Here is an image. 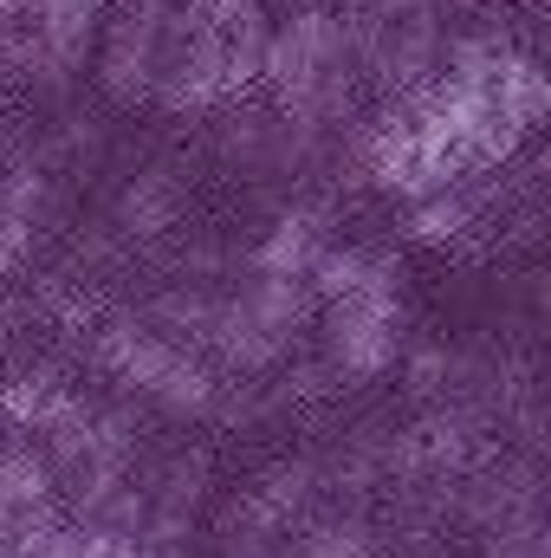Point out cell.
Here are the masks:
<instances>
[{
    "instance_id": "6da1fadb",
    "label": "cell",
    "mask_w": 551,
    "mask_h": 558,
    "mask_svg": "<svg viewBox=\"0 0 551 558\" xmlns=\"http://www.w3.org/2000/svg\"><path fill=\"white\" fill-rule=\"evenodd\" d=\"M396 325H403V292L396 267L370 274L357 292L325 299V357L344 377H377L396 357Z\"/></svg>"
},
{
    "instance_id": "7a4b0ae2",
    "label": "cell",
    "mask_w": 551,
    "mask_h": 558,
    "mask_svg": "<svg viewBox=\"0 0 551 558\" xmlns=\"http://www.w3.org/2000/svg\"><path fill=\"white\" fill-rule=\"evenodd\" d=\"M169 111H208L215 98H228L221 78V33H188V46H175L169 59H156V85H149Z\"/></svg>"
},
{
    "instance_id": "3957f363",
    "label": "cell",
    "mask_w": 551,
    "mask_h": 558,
    "mask_svg": "<svg viewBox=\"0 0 551 558\" xmlns=\"http://www.w3.org/2000/svg\"><path fill=\"white\" fill-rule=\"evenodd\" d=\"M487 98H493V111L500 118H513L526 137L546 124L551 111V78L539 72V59H526V52H500V65H493V78H487Z\"/></svg>"
},
{
    "instance_id": "277c9868",
    "label": "cell",
    "mask_w": 551,
    "mask_h": 558,
    "mask_svg": "<svg viewBox=\"0 0 551 558\" xmlns=\"http://www.w3.org/2000/svg\"><path fill=\"white\" fill-rule=\"evenodd\" d=\"M149 85H156V13H131L105 52V92L118 105H137Z\"/></svg>"
},
{
    "instance_id": "5b68a950",
    "label": "cell",
    "mask_w": 551,
    "mask_h": 558,
    "mask_svg": "<svg viewBox=\"0 0 551 558\" xmlns=\"http://www.w3.org/2000/svg\"><path fill=\"white\" fill-rule=\"evenodd\" d=\"M105 371L118 377V384H137V390H149L156 384V371L175 357V344L169 338H156V331H143L137 318H118L111 331H105Z\"/></svg>"
},
{
    "instance_id": "8992f818",
    "label": "cell",
    "mask_w": 551,
    "mask_h": 558,
    "mask_svg": "<svg viewBox=\"0 0 551 558\" xmlns=\"http://www.w3.org/2000/svg\"><path fill=\"white\" fill-rule=\"evenodd\" d=\"M59 487V468H52V454L26 435V428H13L7 441H0V507H20V500H46Z\"/></svg>"
},
{
    "instance_id": "52a82bcc",
    "label": "cell",
    "mask_w": 551,
    "mask_h": 558,
    "mask_svg": "<svg viewBox=\"0 0 551 558\" xmlns=\"http://www.w3.org/2000/svg\"><path fill=\"white\" fill-rule=\"evenodd\" d=\"M318 254H325V221L318 215H279L267 247L254 254V267L273 274V279H305Z\"/></svg>"
},
{
    "instance_id": "ba28073f",
    "label": "cell",
    "mask_w": 551,
    "mask_h": 558,
    "mask_svg": "<svg viewBox=\"0 0 551 558\" xmlns=\"http://www.w3.org/2000/svg\"><path fill=\"white\" fill-rule=\"evenodd\" d=\"M370 175L390 189V195H409L415 202V124H409V111L396 105V111H383V124L370 131Z\"/></svg>"
},
{
    "instance_id": "9c48e42d",
    "label": "cell",
    "mask_w": 551,
    "mask_h": 558,
    "mask_svg": "<svg viewBox=\"0 0 551 558\" xmlns=\"http://www.w3.org/2000/svg\"><path fill=\"white\" fill-rule=\"evenodd\" d=\"M149 397L169 410V416H201V410H215V397H221V384H215V371L208 364H195L188 351H175L162 371H156V384H149Z\"/></svg>"
},
{
    "instance_id": "30bf717a",
    "label": "cell",
    "mask_w": 551,
    "mask_h": 558,
    "mask_svg": "<svg viewBox=\"0 0 551 558\" xmlns=\"http://www.w3.org/2000/svg\"><path fill=\"white\" fill-rule=\"evenodd\" d=\"M383 267H396L390 254H364V247H325L318 260H311V299H344V292H357L370 274H383Z\"/></svg>"
},
{
    "instance_id": "8fae6325",
    "label": "cell",
    "mask_w": 551,
    "mask_h": 558,
    "mask_svg": "<svg viewBox=\"0 0 551 558\" xmlns=\"http://www.w3.org/2000/svg\"><path fill=\"white\" fill-rule=\"evenodd\" d=\"M175 182L169 175H137L131 189H124V202H118V215H124V228L131 234H162L169 221H175Z\"/></svg>"
},
{
    "instance_id": "7c38bea8",
    "label": "cell",
    "mask_w": 551,
    "mask_h": 558,
    "mask_svg": "<svg viewBox=\"0 0 551 558\" xmlns=\"http://www.w3.org/2000/svg\"><path fill=\"white\" fill-rule=\"evenodd\" d=\"M474 221V208H467V195H454V189H434V195H415V241H428V247H441V241H461V228Z\"/></svg>"
},
{
    "instance_id": "4fadbf2b",
    "label": "cell",
    "mask_w": 551,
    "mask_h": 558,
    "mask_svg": "<svg viewBox=\"0 0 551 558\" xmlns=\"http://www.w3.org/2000/svg\"><path fill=\"white\" fill-rule=\"evenodd\" d=\"M46 397H52V377H13V384L0 390V416H7V428H26V435H33Z\"/></svg>"
},
{
    "instance_id": "5bb4252c",
    "label": "cell",
    "mask_w": 551,
    "mask_h": 558,
    "mask_svg": "<svg viewBox=\"0 0 551 558\" xmlns=\"http://www.w3.org/2000/svg\"><path fill=\"white\" fill-rule=\"evenodd\" d=\"M364 7H370L377 20H403V13H421L428 0H364Z\"/></svg>"
},
{
    "instance_id": "9a60e30c",
    "label": "cell",
    "mask_w": 551,
    "mask_h": 558,
    "mask_svg": "<svg viewBox=\"0 0 551 558\" xmlns=\"http://www.w3.org/2000/svg\"><path fill=\"white\" fill-rule=\"evenodd\" d=\"M105 558H149V546H143V539H111V553Z\"/></svg>"
},
{
    "instance_id": "2e32d148",
    "label": "cell",
    "mask_w": 551,
    "mask_h": 558,
    "mask_svg": "<svg viewBox=\"0 0 551 558\" xmlns=\"http://www.w3.org/2000/svg\"><path fill=\"white\" fill-rule=\"evenodd\" d=\"M13 553V539H7V507H0V558Z\"/></svg>"
},
{
    "instance_id": "e0dca14e",
    "label": "cell",
    "mask_w": 551,
    "mask_h": 558,
    "mask_svg": "<svg viewBox=\"0 0 551 558\" xmlns=\"http://www.w3.org/2000/svg\"><path fill=\"white\" fill-rule=\"evenodd\" d=\"M260 7H285V13H292V0H260Z\"/></svg>"
},
{
    "instance_id": "ac0fdd59",
    "label": "cell",
    "mask_w": 551,
    "mask_h": 558,
    "mask_svg": "<svg viewBox=\"0 0 551 558\" xmlns=\"http://www.w3.org/2000/svg\"><path fill=\"white\" fill-rule=\"evenodd\" d=\"M149 558H169V553H149Z\"/></svg>"
},
{
    "instance_id": "d6986e66",
    "label": "cell",
    "mask_w": 551,
    "mask_h": 558,
    "mask_svg": "<svg viewBox=\"0 0 551 558\" xmlns=\"http://www.w3.org/2000/svg\"><path fill=\"white\" fill-rule=\"evenodd\" d=\"M7 558H20V553H7Z\"/></svg>"
},
{
    "instance_id": "ffe728a7",
    "label": "cell",
    "mask_w": 551,
    "mask_h": 558,
    "mask_svg": "<svg viewBox=\"0 0 551 558\" xmlns=\"http://www.w3.org/2000/svg\"><path fill=\"white\" fill-rule=\"evenodd\" d=\"M98 7H105V0H98Z\"/></svg>"
}]
</instances>
